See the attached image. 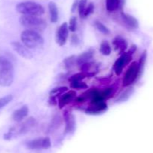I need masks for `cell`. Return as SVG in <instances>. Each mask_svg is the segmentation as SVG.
Instances as JSON below:
<instances>
[{
	"label": "cell",
	"mask_w": 153,
	"mask_h": 153,
	"mask_svg": "<svg viewBox=\"0 0 153 153\" xmlns=\"http://www.w3.org/2000/svg\"><path fill=\"white\" fill-rule=\"evenodd\" d=\"M14 80V68L7 58L0 56V86L8 87Z\"/></svg>",
	"instance_id": "1"
},
{
	"label": "cell",
	"mask_w": 153,
	"mask_h": 153,
	"mask_svg": "<svg viewBox=\"0 0 153 153\" xmlns=\"http://www.w3.org/2000/svg\"><path fill=\"white\" fill-rule=\"evenodd\" d=\"M16 10L22 15L40 16L44 14L45 10L41 4L34 2H23L18 3Z\"/></svg>",
	"instance_id": "3"
},
{
	"label": "cell",
	"mask_w": 153,
	"mask_h": 153,
	"mask_svg": "<svg viewBox=\"0 0 153 153\" xmlns=\"http://www.w3.org/2000/svg\"><path fill=\"white\" fill-rule=\"evenodd\" d=\"M69 32L70 30H69L67 22H64L58 27L56 32V35H55V40L58 45L64 46L67 43L69 37Z\"/></svg>",
	"instance_id": "8"
},
{
	"label": "cell",
	"mask_w": 153,
	"mask_h": 153,
	"mask_svg": "<svg viewBox=\"0 0 153 153\" xmlns=\"http://www.w3.org/2000/svg\"><path fill=\"white\" fill-rule=\"evenodd\" d=\"M22 44L28 49H37L43 46L44 39L41 34L34 30L25 29L20 34Z\"/></svg>",
	"instance_id": "2"
},
{
	"label": "cell",
	"mask_w": 153,
	"mask_h": 153,
	"mask_svg": "<svg viewBox=\"0 0 153 153\" xmlns=\"http://www.w3.org/2000/svg\"><path fill=\"white\" fill-rule=\"evenodd\" d=\"M70 87L74 89H85L88 88V85L83 81H75V82H70Z\"/></svg>",
	"instance_id": "24"
},
{
	"label": "cell",
	"mask_w": 153,
	"mask_h": 153,
	"mask_svg": "<svg viewBox=\"0 0 153 153\" xmlns=\"http://www.w3.org/2000/svg\"><path fill=\"white\" fill-rule=\"evenodd\" d=\"M86 76H87V74L84 73V72L75 74L72 75V76L69 78V81H70V82H75V81H82Z\"/></svg>",
	"instance_id": "25"
},
{
	"label": "cell",
	"mask_w": 153,
	"mask_h": 153,
	"mask_svg": "<svg viewBox=\"0 0 153 153\" xmlns=\"http://www.w3.org/2000/svg\"><path fill=\"white\" fill-rule=\"evenodd\" d=\"M94 26H95L96 28H97V30H98L99 32H100L101 33H102V34L108 35L111 33L109 28H108L105 25H104L102 22H100V21H95V22H94Z\"/></svg>",
	"instance_id": "21"
},
{
	"label": "cell",
	"mask_w": 153,
	"mask_h": 153,
	"mask_svg": "<svg viewBox=\"0 0 153 153\" xmlns=\"http://www.w3.org/2000/svg\"><path fill=\"white\" fill-rule=\"evenodd\" d=\"M87 2H88V0H79L78 8H79V16H80L82 18L83 17L84 12H85V8H86Z\"/></svg>",
	"instance_id": "29"
},
{
	"label": "cell",
	"mask_w": 153,
	"mask_h": 153,
	"mask_svg": "<svg viewBox=\"0 0 153 153\" xmlns=\"http://www.w3.org/2000/svg\"><path fill=\"white\" fill-rule=\"evenodd\" d=\"M19 22L23 27L27 29L34 31H42L46 27V22L43 19L37 16L22 15L19 17Z\"/></svg>",
	"instance_id": "4"
},
{
	"label": "cell",
	"mask_w": 153,
	"mask_h": 153,
	"mask_svg": "<svg viewBox=\"0 0 153 153\" xmlns=\"http://www.w3.org/2000/svg\"><path fill=\"white\" fill-rule=\"evenodd\" d=\"M36 124V120L33 117H30L28 119L24 122H20L19 124L13 126L8 132L4 135V138L5 140L11 139L13 136H17V135L23 134L27 133L31 130L33 127H34Z\"/></svg>",
	"instance_id": "5"
},
{
	"label": "cell",
	"mask_w": 153,
	"mask_h": 153,
	"mask_svg": "<svg viewBox=\"0 0 153 153\" xmlns=\"http://www.w3.org/2000/svg\"><path fill=\"white\" fill-rule=\"evenodd\" d=\"M79 0H75L74 2H73V5H72V8H71L72 12H74L75 10H76V8H77L78 6H79Z\"/></svg>",
	"instance_id": "35"
},
{
	"label": "cell",
	"mask_w": 153,
	"mask_h": 153,
	"mask_svg": "<svg viewBox=\"0 0 153 153\" xmlns=\"http://www.w3.org/2000/svg\"><path fill=\"white\" fill-rule=\"evenodd\" d=\"M131 58L132 55L127 52L121 54L120 56L116 60L114 64V70L117 76H120L122 74L123 68L131 62Z\"/></svg>",
	"instance_id": "7"
},
{
	"label": "cell",
	"mask_w": 153,
	"mask_h": 153,
	"mask_svg": "<svg viewBox=\"0 0 153 153\" xmlns=\"http://www.w3.org/2000/svg\"><path fill=\"white\" fill-rule=\"evenodd\" d=\"M80 42V40H79V37H78L76 34H73L71 37V44L73 45V46H77L78 44Z\"/></svg>",
	"instance_id": "33"
},
{
	"label": "cell",
	"mask_w": 153,
	"mask_h": 153,
	"mask_svg": "<svg viewBox=\"0 0 153 153\" xmlns=\"http://www.w3.org/2000/svg\"><path fill=\"white\" fill-rule=\"evenodd\" d=\"M61 124V117L59 116H56L55 117H54L53 119H52V124H50V128H59V126Z\"/></svg>",
	"instance_id": "32"
},
{
	"label": "cell",
	"mask_w": 153,
	"mask_h": 153,
	"mask_svg": "<svg viewBox=\"0 0 153 153\" xmlns=\"http://www.w3.org/2000/svg\"><path fill=\"white\" fill-rule=\"evenodd\" d=\"M64 66L67 69H71L75 64H76V56L73 55L67 57L64 60Z\"/></svg>",
	"instance_id": "23"
},
{
	"label": "cell",
	"mask_w": 153,
	"mask_h": 153,
	"mask_svg": "<svg viewBox=\"0 0 153 153\" xmlns=\"http://www.w3.org/2000/svg\"><path fill=\"white\" fill-rule=\"evenodd\" d=\"M100 94H101L102 97L103 98L104 100H107V99L110 98L114 94V89L112 88H107L105 90H103L102 92H100Z\"/></svg>",
	"instance_id": "28"
},
{
	"label": "cell",
	"mask_w": 153,
	"mask_h": 153,
	"mask_svg": "<svg viewBox=\"0 0 153 153\" xmlns=\"http://www.w3.org/2000/svg\"><path fill=\"white\" fill-rule=\"evenodd\" d=\"M64 118L65 122V132L68 134L73 133L76 128V122L74 115L66 111L64 114Z\"/></svg>",
	"instance_id": "11"
},
{
	"label": "cell",
	"mask_w": 153,
	"mask_h": 153,
	"mask_svg": "<svg viewBox=\"0 0 153 153\" xmlns=\"http://www.w3.org/2000/svg\"><path fill=\"white\" fill-rule=\"evenodd\" d=\"M94 51L92 49H89L88 50L85 51L81 53L78 57H76V64L81 66L87 62H90L91 60L94 58Z\"/></svg>",
	"instance_id": "15"
},
{
	"label": "cell",
	"mask_w": 153,
	"mask_h": 153,
	"mask_svg": "<svg viewBox=\"0 0 153 153\" xmlns=\"http://www.w3.org/2000/svg\"><path fill=\"white\" fill-rule=\"evenodd\" d=\"M120 8V0H106V8L109 12L116 10Z\"/></svg>",
	"instance_id": "19"
},
{
	"label": "cell",
	"mask_w": 153,
	"mask_h": 153,
	"mask_svg": "<svg viewBox=\"0 0 153 153\" xmlns=\"http://www.w3.org/2000/svg\"><path fill=\"white\" fill-rule=\"evenodd\" d=\"M113 45L114 46L115 50H118L120 53L125 52L126 50L128 47V43L126 40L121 36H117L113 40Z\"/></svg>",
	"instance_id": "16"
},
{
	"label": "cell",
	"mask_w": 153,
	"mask_h": 153,
	"mask_svg": "<svg viewBox=\"0 0 153 153\" xmlns=\"http://www.w3.org/2000/svg\"><path fill=\"white\" fill-rule=\"evenodd\" d=\"M121 17H122L123 22L130 28H137L138 27V21L131 15L126 14L124 12H121Z\"/></svg>",
	"instance_id": "17"
},
{
	"label": "cell",
	"mask_w": 153,
	"mask_h": 153,
	"mask_svg": "<svg viewBox=\"0 0 153 153\" xmlns=\"http://www.w3.org/2000/svg\"><path fill=\"white\" fill-rule=\"evenodd\" d=\"M48 8L50 15V21L53 23H55L58 20V9L57 4L54 2H50L48 4Z\"/></svg>",
	"instance_id": "18"
},
{
	"label": "cell",
	"mask_w": 153,
	"mask_h": 153,
	"mask_svg": "<svg viewBox=\"0 0 153 153\" xmlns=\"http://www.w3.org/2000/svg\"><path fill=\"white\" fill-rule=\"evenodd\" d=\"M51 146V140L49 137L37 138L27 142V147L30 149L48 148Z\"/></svg>",
	"instance_id": "10"
},
{
	"label": "cell",
	"mask_w": 153,
	"mask_h": 153,
	"mask_svg": "<svg viewBox=\"0 0 153 153\" xmlns=\"http://www.w3.org/2000/svg\"><path fill=\"white\" fill-rule=\"evenodd\" d=\"M49 104L51 106H55L58 104V101L56 100V97H54V96H49Z\"/></svg>",
	"instance_id": "34"
},
{
	"label": "cell",
	"mask_w": 153,
	"mask_h": 153,
	"mask_svg": "<svg viewBox=\"0 0 153 153\" xmlns=\"http://www.w3.org/2000/svg\"><path fill=\"white\" fill-rule=\"evenodd\" d=\"M130 94H131V91H130L129 89L126 90V91L124 92L123 93H122V94L120 95V97L117 99V102L125 101L126 100H127V99L128 98V97L130 96Z\"/></svg>",
	"instance_id": "31"
},
{
	"label": "cell",
	"mask_w": 153,
	"mask_h": 153,
	"mask_svg": "<svg viewBox=\"0 0 153 153\" xmlns=\"http://www.w3.org/2000/svg\"><path fill=\"white\" fill-rule=\"evenodd\" d=\"M10 44H11L13 50L22 58H25V59H31L34 56L32 52L23 44L19 41H13L10 43Z\"/></svg>",
	"instance_id": "9"
},
{
	"label": "cell",
	"mask_w": 153,
	"mask_h": 153,
	"mask_svg": "<svg viewBox=\"0 0 153 153\" xmlns=\"http://www.w3.org/2000/svg\"><path fill=\"white\" fill-rule=\"evenodd\" d=\"M76 98V92L74 90H70L69 92H66L62 94L58 100V106L60 109H62L64 106H67L73 100H74Z\"/></svg>",
	"instance_id": "13"
},
{
	"label": "cell",
	"mask_w": 153,
	"mask_h": 153,
	"mask_svg": "<svg viewBox=\"0 0 153 153\" xmlns=\"http://www.w3.org/2000/svg\"><path fill=\"white\" fill-rule=\"evenodd\" d=\"M100 51L104 56H109L111 53V47L108 40H104L102 41L101 44H100Z\"/></svg>",
	"instance_id": "20"
},
{
	"label": "cell",
	"mask_w": 153,
	"mask_h": 153,
	"mask_svg": "<svg viewBox=\"0 0 153 153\" xmlns=\"http://www.w3.org/2000/svg\"><path fill=\"white\" fill-rule=\"evenodd\" d=\"M68 88L66 86H59V87H55V88H52L49 92V95L54 96V97H57L58 95L64 94L66 92H67Z\"/></svg>",
	"instance_id": "22"
},
{
	"label": "cell",
	"mask_w": 153,
	"mask_h": 153,
	"mask_svg": "<svg viewBox=\"0 0 153 153\" xmlns=\"http://www.w3.org/2000/svg\"><path fill=\"white\" fill-rule=\"evenodd\" d=\"M28 107L27 105H23V106H20L18 108L17 110L13 111L12 113V119L16 122H20L24 120V118L28 116Z\"/></svg>",
	"instance_id": "14"
},
{
	"label": "cell",
	"mask_w": 153,
	"mask_h": 153,
	"mask_svg": "<svg viewBox=\"0 0 153 153\" xmlns=\"http://www.w3.org/2000/svg\"><path fill=\"white\" fill-rule=\"evenodd\" d=\"M12 100H13V95L12 94H7V95L4 96V97L0 98V109L5 106L9 103H10Z\"/></svg>",
	"instance_id": "26"
},
{
	"label": "cell",
	"mask_w": 153,
	"mask_h": 153,
	"mask_svg": "<svg viewBox=\"0 0 153 153\" xmlns=\"http://www.w3.org/2000/svg\"><path fill=\"white\" fill-rule=\"evenodd\" d=\"M140 74V71L138 63L134 62L130 64L124 75L123 80V86L125 87L129 86L133 82H134Z\"/></svg>",
	"instance_id": "6"
},
{
	"label": "cell",
	"mask_w": 153,
	"mask_h": 153,
	"mask_svg": "<svg viewBox=\"0 0 153 153\" xmlns=\"http://www.w3.org/2000/svg\"><path fill=\"white\" fill-rule=\"evenodd\" d=\"M94 4L93 2H90L88 4V6H86V8H85V12H84L83 17H87V16H90L91 14H92L94 11Z\"/></svg>",
	"instance_id": "30"
},
{
	"label": "cell",
	"mask_w": 153,
	"mask_h": 153,
	"mask_svg": "<svg viewBox=\"0 0 153 153\" xmlns=\"http://www.w3.org/2000/svg\"><path fill=\"white\" fill-rule=\"evenodd\" d=\"M108 110V105L105 101L97 104H92L90 107L87 108L85 112L89 115H100L103 113Z\"/></svg>",
	"instance_id": "12"
},
{
	"label": "cell",
	"mask_w": 153,
	"mask_h": 153,
	"mask_svg": "<svg viewBox=\"0 0 153 153\" xmlns=\"http://www.w3.org/2000/svg\"><path fill=\"white\" fill-rule=\"evenodd\" d=\"M68 28L70 32H73L76 31V28H77V19H76V16H72L70 18V21H69Z\"/></svg>",
	"instance_id": "27"
}]
</instances>
